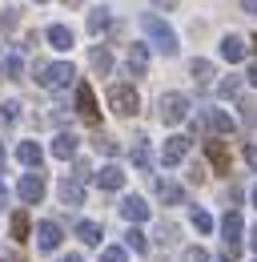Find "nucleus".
<instances>
[{"label": "nucleus", "mask_w": 257, "mask_h": 262, "mask_svg": "<svg viewBox=\"0 0 257 262\" xmlns=\"http://www.w3.org/2000/svg\"><path fill=\"white\" fill-rule=\"evenodd\" d=\"M141 29H145V36H149V40L157 45L165 57H173V53H177V33H173V29H169V25L161 20V16L145 12V16H141Z\"/></svg>", "instance_id": "obj_1"}, {"label": "nucleus", "mask_w": 257, "mask_h": 262, "mask_svg": "<svg viewBox=\"0 0 257 262\" xmlns=\"http://www.w3.org/2000/svg\"><path fill=\"white\" fill-rule=\"evenodd\" d=\"M72 77H76V69L68 65V61H57V65L36 61V81H40L44 89H64V85H72Z\"/></svg>", "instance_id": "obj_2"}, {"label": "nucleus", "mask_w": 257, "mask_h": 262, "mask_svg": "<svg viewBox=\"0 0 257 262\" xmlns=\"http://www.w3.org/2000/svg\"><path fill=\"white\" fill-rule=\"evenodd\" d=\"M157 113H161L165 125H181V121L189 117V97H185V93H161Z\"/></svg>", "instance_id": "obj_3"}, {"label": "nucleus", "mask_w": 257, "mask_h": 262, "mask_svg": "<svg viewBox=\"0 0 257 262\" xmlns=\"http://www.w3.org/2000/svg\"><path fill=\"white\" fill-rule=\"evenodd\" d=\"M109 105H113L117 117H133V113L141 109V97H137L133 85H113V89H109Z\"/></svg>", "instance_id": "obj_4"}, {"label": "nucleus", "mask_w": 257, "mask_h": 262, "mask_svg": "<svg viewBox=\"0 0 257 262\" xmlns=\"http://www.w3.org/2000/svg\"><path fill=\"white\" fill-rule=\"evenodd\" d=\"M185 154H189V137H185V133L165 137V149H161V162H165V165H181V162H185Z\"/></svg>", "instance_id": "obj_5"}, {"label": "nucleus", "mask_w": 257, "mask_h": 262, "mask_svg": "<svg viewBox=\"0 0 257 262\" xmlns=\"http://www.w3.org/2000/svg\"><path fill=\"white\" fill-rule=\"evenodd\" d=\"M61 242H64L61 222H53V218H48V222H40V226H36V246H40L44 254H48V250H57Z\"/></svg>", "instance_id": "obj_6"}, {"label": "nucleus", "mask_w": 257, "mask_h": 262, "mask_svg": "<svg viewBox=\"0 0 257 262\" xmlns=\"http://www.w3.org/2000/svg\"><path fill=\"white\" fill-rule=\"evenodd\" d=\"M76 113L89 121V125H96L100 121V109H96V93L89 89V85H76Z\"/></svg>", "instance_id": "obj_7"}, {"label": "nucleus", "mask_w": 257, "mask_h": 262, "mask_svg": "<svg viewBox=\"0 0 257 262\" xmlns=\"http://www.w3.org/2000/svg\"><path fill=\"white\" fill-rule=\"evenodd\" d=\"M16 194H20L24 206H36V202L44 198V178H40V173H24L20 186H16Z\"/></svg>", "instance_id": "obj_8"}, {"label": "nucleus", "mask_w": 257, "mask_h": 262, "mask_svg": "<svg viewBox=\"0 0 257 262\" xmlns=\"http://www.w3.org/2000/svg\"><path fill=\"white\" fill-rule=\"evenodd\" d=\"M125 69H128V77H145L149 73V45H128Z\"/></svg>", "instance_id": "obj_9"}, {"label": "nucleus", "mask_w": 257, "mask_h": 262, "mask_svg": "<svg viewBox=\"0 0 257 262\" xmlns=\"http://www.w3.org/2000/svg\"><path fill=\"white\" fill-rule=\"evenodd\" d=\"M96 186H100V190H109V194H113V190H121V186H125V169H121V165H100Z\"/></svg>", "instance_id": "obj_10"}, {"label": "nucleus", "mask_w": 257, "mask_h": 262, "mask_svg": "<svg viewBox=\"0 0 257 262\" xmlns=\"http://www.w3.org/2000/svg\"><path fill=\"white\" fill-rule=\"evenodd\" d=\"M121 214H125L128 222H133V226H137V222H145V218H149V206H145V198L128 194L125 202H121Z\"/></svg>", "instance_id": "obj_11"}, {"label": "nucleus", "mask_w": 257, "mask_h": 262, "mask_svg": "<svg viewBox=\"0 0 257 262\" xmlns=\"http://www.w3.org/2000/svg\"><path fill=\"white\" fill-rule=\"evenodd\" d=\"M57 194H61L64 206H81V202H85V186H81L76 178H64L61 186H57Z\"/></svg>", "instance_id": "obj_12"}, {"label": "nucleus", "mask_w": 257, "mask_h": 262, "mask_svg": "<svg viewBox=\"0 0 257 262\" xmlns=\"http://www.w3.org/2000/svg\"><path fill=\"white\" fill-rule=\"evenodd\" d=\"M205 125L217 133V137H225V133H233V117L225 109H205Z\"/></svg>", "instance_id": "obj_13"}, {"label": "nucleus", "mask_w": 257, "mask_h": 262, "mask_svg": "<svg viewBox=\"0 0 257 262\" xmlns=\"http://www.w3.org/2000/svg\"><path fill=\"white\" fill-rule=\"evenodd\" d=\"M205 158L213 162L217 173H229V149H225V141H205Z\"/></svg>", "instance_id": "obj_14"}, {"label": "nucleus", "mask_w": 257, "mask_h": 262, "mask_svg": "<svg viewBox=\"0 0 257 262\" xmlns=\"http://www.w3.org/2000/svg\"><path fill=\"white\" fill-rule=\"evenodd\" d=\"M53 158H61V162H72V158H76V137H72V133H57V137H53Z\"/></svg>", "instance_id": "obj_15"}, {"label": "nucleus", "mask_w": 257, "mask_h": 262, "mask_svg": "<svg viewBox=\"0 0 257 262\" xmlns=\"http://www.w3.org/2000/svg\"><path fill=\"white\" fill-rule=\"evenodd\" d=\"M40 158H44V154H40V145H36V141H20V145H16V162H20V165L40 169Z\"/></svg>", "instance_id": "obj_16"}, {"label": "nucleus", "mask_w": 257, "mask_h": 262, "mask_svg": "<svg viewBox=\"0 0 257 262\" xmlns=\"http://www.w3.org/2000/svg\"><path fill=\"white\" fill-rule=\"evenodd\" d=\"M221 234H225V246H237V238H241V214L237 210H229L221 218Z\"/></svg>", "instance_id": "obj_17"}, {"label": "nucleus", "mask_w": 257, "mask_h": 262, "mask_svg": "<svg viewBox=\"0 0 257 262\" xmlns=\"http://www.w3.org/2000/svg\"><path fill=\"white\" fill-rule=\"evenodd\" d=\"M157 194H161L165 206H181V202H185V190H181L177 182H157Z\"/></svg>", "instance_id": "obj_18"}, {"label": "nucleus", "mask_w": 257, "mask_h": 262, "mask_svg": "<svg viewBox=\"0 0 257 262\" xmlns=\"http://www.w3.org/2000/svg\"><path fill=\"white\" fill-rule=\"evenodd\" d=\"M89 61H93V69L100 73V77H109V73H113V53H109L105 45H96L93 53H89Z\"/></svg>", "instance_id": "obj_19"}, {"label": "nucleus", "mask_w": 257, "mask_h": 262, "mask_svg": "<svg viewBox=\"0 0 257 262\" xmlns=\"http://www.w3.org/2000/svg\"><path fill=\"white\" fill-rule=\"evenodd\" d=\"M76 238L85 242V246H100V222H76Z\"/></svg>", "instance_id": "obj_20"}, {"label": "nucleus", "mask_w": 257, "mask_h": 262, "mask_svg": "<svg viewBox=\"0 0 257 262\" xmlns=\"http://www.w3.org/2000/svg\"><path fill=\"white\" fill-rule=\"evenodd\" d=\"M221 57L237 65V61L245 57V40H241V36H225V40H221Z\"/></svg>", "instance_id": "obj_21"}, {"label": "nucleus", "mask_w": 257, "mask_h": 262, "mask_svg": "<svg viewBox=\"0 0 257 262\" xmlns=\"http://www.w3.org/2000/svg\"><path fill=\"white\" fill-rule=\"evenodd\" d=\"M8 230H12V238H16V242H24V238L32 234L29 214H24V210H16V214H12V222H8Z\"/></svg>", "instance_id": "obj_22"}, {"label": "nucleus", "mask_w": 257, "mask_h": 262, "mask_svg": "<svg viewBox=\"0 0 257 262\" xmlns=\"http://www.w3.org/2000/svg\"><path fill=\"white\" fill-rule=\"evenodd\" d=\"M48 45H53V49H72V29H64V25H53V29H48Z\"/></svg>", "instance_id": "obj_23"}, {"label": "nucleus", "mask_w": 257, "mask_h": 262, "mask_svg": "<svg viewBox=\"0 0 257 262\" xmlns=\"http://www.w3.org/2000/svg\"><path fill=\"white\" fill-rule=\"evenodd\" d=\"M128 154H133V165H137V169H149V165H153V158H149V141H145V137H137Z\"/></svg>", "instance_id": "obj_24"}, {"label": "nucleus", "mask_w": 257, "mask_h": 262, "mask_svg": "<svg viewBox=\"0 0 257 262\" xmlns=\"http://www.w3.org/2000/svg\"><path fill=\"white\" fill-rule=\"evenodd\" d=\"M109 25H113L109 8H93V12H89V33H105Z\"/></svg>", "instance_id": "obj_25"}, {"label": "nucleus", "mask_w": 257, "mask_h": 262, "mask_svg": "<svg viewBox=\"0 0 257 262\" xmlns=\"http://www.w3.org/2000/svg\"><path fill=\"white\" fill-rule=\"evenodd\" d=\"M125 250H137V254H145V250H149V238H145L141 230L133 226V230L125 234Z\"/></svg>", "instance_id": "obj_26"}, {"label": "nucleus", "mask_w": 257, "mask_h": 262, "mask_svg": "<svg viewBox=\"0 0 257 262\" xmlns=\"http://www.w3.org/2000/svg\"><path fill=\"white\" fill-rule=\"evenodd\" d=\"M189 73H193V81H197V85H205V81H209V77H213V65H209V61H201V57H197V61H189Z\"/></svg>", "instance_id": "obj_27"}, {"label": "nucleus", "mask_w": 257, "mask_h": 262, "mask_svg": "<svg viewBox=\"0 0 257 262\" xmlns=\"http://www.w3.org/2000/svg\"><path fill=\"white\" fill-rule=\"evenodd\" d=\"M237 93H241V77H225L221 85H217V97H237Z\"/></svg>", "instance_id": "obj_28"}, {"label": "nucleus", "mask_w": 257, "mask_h": 262, "mask_svg": "<svg viewBox=\"0 0 257 262\" xmlns=\"http://www.w3.org/2000/svg\"><path fill=\"white\" fill-rule=\"evenodd\" d=\"M0 65H4V73H8L12 81H20V73H24V65H20V57H16V53H8V57H4Z\"/></svg>", "instance_id": "obj_29"}, {"label": "nucleus", "mask_w": 257, "mask_h": 262, "mask_svg": "<svg viewBox=\"0 0 257 262\" xmlns=\"http://www.w3.org/2000/svg\"><path fill=\"white\" fill-rule=\"evenodd\" d=\"M237 109H241V125H245V129H253V125H257V105H253V101H241Z\"/></svg>", "instance_id": "obj_30"}, {"label": "nucleus", "mask_w": 257, "mask_h": 262, "mask_svg": "<svg viewBox=\"0 0 257 262\" xmlns=\"http://www.w3.org/2000/svg\"><path fill=\"white\" fill-rule=\"evenodd\" d=\"M100 262H128V250L125 246H105V250H100Z\"/></svg>", "instance_id": "obj_31"}, {"label": "nucleus", "mask_w": 257, "mask_h": 262, "mask_svg": "<svg viewBox=\"0 0 257 262\" xmlns=\"http://www.w3.org/2000/svg\"><path fill=\"white\" fill-rule=\"evenodd\" d=\"M193 226L201 230V234H209V230H213V218H209L205 210H193Z\"/></svg>", "instance_id": "obj_32"}, {"label": "nucleus", "mask_w": 257, "mask_h": 262, "mask_svg": "<svg viewBox=\"0 0 257 262\" xmlns=\"http://www.w3.org/2000/svg\"><path fill=\"white\" fill-rule=\"evenodd\" d=\"M181 262H209V254H205L201 246H189V250L181 254Z\"/></svg>", "instance_id": "obj_33"}, {"label": "nucleus", "mask_w": 257, "mask_h": 262, "mask_svg": "<svg viewBox=\"0 0 257 262\" xmlns=\"http://www.w3.org/2000/svg\"><path fill=\"white\" fill-rule=\"evenodd\" d=\"M173 238H177V230H173V226H161L157 230V242H161V246H173Z\"/></svg>", "instance_id": "obj_34"}, {"label": "nucleus", "mask_w": 257, "mask_h": 262, "mask_svg": "<svg viewBox=\"0 0 257 262\" xmlns=\"http://www.w3.org/2000/svg\"><path fill=\"white\" fill-rule=\"evenodd\" d=\"M96 149H100V154H109V158H113V154H117V141H113V137H96Z\"/></svg>", "instance_id": "obj_35"}, {"label": "nucleus", "mask_w": 257, "mask_h": 262, "mask_svg": "<svg viewBox=\"0 0 257 262\" xmlns=\"http://www.w3.org/2000/svg\"><path fill=\"white\" fill-rule=\"evenodd\" d=\"M241 158H245V165L257 173V145H245V149H241Z\"/></svg>", "instance_id": "obj_36"}, {"label": "nucleus", "mask_w": 257, "mask_h": 262, "mask_svg": "<svg viewBox=\"0 0 257 262\" xmlns=\"http://www.w3.org/2000/svg\"><path fill=\"white\" fill-rule=\"evenodd\" d=\"M16 117H20V101H8L4 105V121H16Z\"/></svg>", "instance_id": "obj_37"}, {"label": "nucleus", "mask_w": 257, "mask_h": 262, "mask_svg": "<svg viewBox=\"0 0 257 262\" xmlns=\"http://www.w3.org/2000/svg\"><path fill=\"white\" fill-rule=\"evenodd\" d=\"M89 173H93V169H89V162H76V173H72V178H76L81 186H85V178H89Z\"/></svg>", "instance_id": "obj_38"}, {"label": "nucleus", "mask_w": 257, "mask_h": 262, "mask_svg": "<svg viewBox=\"0 0 257 262\" xmlns=\"http://www.w3.org/2000/svg\"><path fill=\"white\" fill-rule=\"evenodd\" d=\"M237 254H241V246H225V250H221L225 262H237Z\"/></svg>", "instance_id": "obj_39"}, {"label": "nucleus", "mask_w": 257, "mask_h": 262, "mask_svg": "<svg viewBox=\"0 0 257 262\" xmlns=\"http://www.w3.org/2000/svg\"><path fill=\"white\" fill-rule=\"evenodd\" d=\"M4 206H8V186L0 182V210H4Z\"/></svg>", "instance_id": "obj_40"}, {"label": "nucleus", "mask_w": 257, "mask_h": 262, "mask_svg": "<svg viewBox=\"0 0 257 262\" xmlns=\"http://www.w3.org/2000/svg\"><path fill=\"white\" fill-rule=\"evenodd\" d=\"M153 4H157V8H177L181 0H153Z\"/></svg>", "instance_id": "obj_41"}, {"label": "nucleus", "mask_w": 257, "mask_h": 262, "mask_svg": "<svg viewBox=\"0 0 257 262\" xmlns=\"http://www.w3.org/2000/svg\"><path fill=\"white\" fill-rule=\"evenodd\" d=\"M241 8H245V12H257V0H241Z\"/></svg>", "instance_id": "obj_42"}, {"label": "nucleus", "mask_w": 257, "mask_h": 262, "mask_svg": "<svg viewBox=\"0 0 257 262\" xmlns=\"http://www.w3.org/2000/svg\"><path fill=\"white\" fill-rule=\"evenodd\" d=\"M61 262H85V258H81V254H64Z\"/></svg>", "instance_id": "obj_43"}, {"label": "nucleus", "mask_w": 257, "mask_h": 262, "mask_svg": "<svg viewBox=\"0 0 257 262\" xmlns=\"http://www.w3.org/2000/svg\"><path fill=\"white\" fill-rule=\"evenodd\" d=\"M249 81H253V85H257V61H253V65H249Z\"/></svg>", "instance_id": "obj_44"}, {"label": "nucleus", "mask_w": 257, "mask_h": 262, "mask_svg": "<svg viewBox=\"0 0 257 262\" xmlns=\"http://www.w3.org/2000/svg\"><path fill=\"white\" fill-rule=\"evenodd\" d=\"M249 246H253V254H257V226H253V234H249Z\"/></svg>", "instance_id": "obj_45"}, {"label": "nucleus", "mask_w": 257, "mask_h": 262, "mask_svg": "<svg viewBox=\"0 0 257 262\" xmlns=\"http://www.w3.org/2000/svg\"><path fill=\"white\" fill-rule=\"evenodd\" d=\"M61 4H68V8H76V4H85V0H61Z\"/></svg>", "instance_id": "obj_46"}, {"label": "nucleus", "mask_w": 257, "mask_h": 262, "mask_svg": "<svg viewBox=\"0 0 257 262\" xmlns=\"http://www.w3.org/2000/svg\"><path fill=\"white\" fill-rule=\"evenodd\" d=\"M0 169H4V149H0Z\"/></svg>", "instance_id": "obj_47"}, {"label": "nucleus", "mask_w": 257, "mask_h": 262, "mask_svg": "<svg viewBox=\"0 0 257 262\" xmlns=\"http://www.w3.org/2000/svg\"><path fill=\"white\" fill-rule=\"evenodd\" d=\"M253 206H257V186H253Z\"/></svg>", "instance_id": "obj_48"}, {"label": "nucleus", "mask_w": 257, "mask_h": 262, "mask_svg": "<svg viewBox=\"0 0 257 262\" xmlns=\"http://www.w3.org/2000/svg\"><path fill=\"white\" fill-rule=\"evenodd\" d=\"M253 49H257V36H253Z\"/></svg>", "instance_id": "obj_49"}, {"label": "nucleus", "mask_w": 257, "mask_h": 262, "mask_svg": "<svg viewBox=\"0 0 257 262\" xmlns=\"http://www.w3.org/2000/svg\"><path fill=\"white\" fill-rule=\"evenodd\" d=\"M8 262H20V258H8Z\"/></svg>", "instance_id": "obj_50"}]
</instances>
